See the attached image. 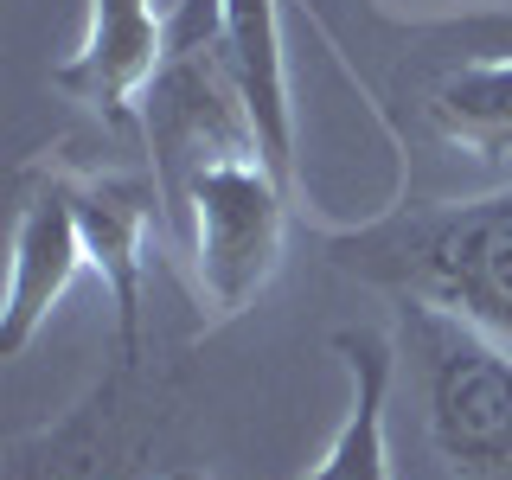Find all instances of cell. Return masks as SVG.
<instances>
[{
    "instance_id": "obj_1",
    "label": "cell",
    "mask_w": 512,
    "mask_h": 480,
    "mask_svg": "<svg viewBox=\"0 0 512 480\" xmlns=\"http://www.w3.org/2000/svg\"><path fill=\"white\" fill-rule=\"evenodd\" d=\"M333 256L397 301L448 308L512 346V192L391 218L365 237H340Z\"/></svg>"
},
{
    "instance_id": "obj_2",
    "label": "cell",
    "mask_w": 512,
    "mask_h": 480,
    "mask_svg": "<svg viewBox=\"0 0 512 480\" xmlns=\"http://www.w3.org/2000/svg\"><path fill=\"white\" fill-rule=\"evenodd\" d=\"M423 436L448 480H512V346L474 320L404 301Z\"/></svg>"
},
{
    "instance_id": "obj_3",
    "label": "cell",
    "mask_w": 512,
    "mask_h": 480,
    "mask_svg": "<svg viewBox=\"0 0 512 480\" xmlns=\"http://www.w3.org/2000/svg\"><path fill=\"white\" fill-rule=\"evenodd\" d=\"M167 231L192 256V288H199L205 314L231 320L282 269L288 180L276 173V160L263 148L224 154V160L192 173L186 192L167 205Z\"/></svg>"
},
{
    "instance_id": "obj_4",
    "label": "cell",
    "mask_w": 512,
    "mask_h": 480,
    "mask_svg": "<svg viewBox=\"0 0 512 480\" xmlns=\"http://www.w3.org/2000/svg\"><path fill=\"white\" fill-rule=\"evenodd\" d=\"M135 378L128 365H109V378L77 404L64 423L32 429L7 448V480H154L148 448H154V423L135 397Z\"/></svg>"
},
{
    "instance_id": "obj_5",
    "label": "cell",
    "mask_w": 512,
    "mask_h": 480,
    "mask_svg": "<svg viewBox=\"0 0 512 480\" xmlns=\"http://www.w3.org/2000/svg\"><path fill=\"white\" fill-rule=\"evenodd\" d=\"M180 0H90L77 52L52 71V90L96 109L109 128H141V96L173 45Z\"/></svg>"
},
{
    "instance_id": "obj_6",
    "label": "cell",
    "mask_w": 512,
    "mask_h": 480,
    "mask_svg": "<svg viewBox=\"0 0 512 480\" xmlns=\"http://www.w3.org/2000/svg\"><path fill=\"white\" fill-rule=\"evenodd\" d=\"M90 269L84 224L71 205V173L39 167L26 173L20 218H13V263H7V308H0V359H20L32 333L58 314L64 288Z\"/></svg>"
},
{
    "instance_id": "obj_7",
    "label": "cell",
    "mask_w": 512,
    "mask_h": 480,
    "mask_svg": "<svg viewBox=\"0 0 512 480\" xmlns=\"http://www.w3.org/2000/svg\"><path fill=\"white\" fill-rule=\"evenodd\" d=\"M71 205L84 224V250L90 269L109 288L116 308V365L141 372V269H148V224L167 218L160 212V186L154 173H71Z\"/></svg>"
},
{
    "instance_id": "obj_8",
    "label": "cell",
    "mask_w": 512,
    "mask_h": 480,
    "mask_svg": "<svg viewBox=\"0 0 512 480\" xmlns=\"http://www.w3.org/2000/svg\"><path fill=\"white\" fill-rule=\"evenodd\" d=\"M333 352L346 359L352 404L340 436L327 442L308 480H391V391H397V340L378 327H340Z\"/></svg>"
},
{
    "instance_id": "obj_9",
    "label": "cell",
    "mask_w": 512,
    "mask_h": 480,
    "mask_svg": "<svg viewBox=\"0 0 512 480\" xmlns=\"http://www.w3.org/2000/svg\"><path fill=\"white\" fill-rule=\"evenodd\" d=\"M224 45H231L237 84L256 116L276 173L288 180V154H295V116H288V58H282V13L276 0H224Z\"/></svg>"
},
{
    "instance_id": "obj_10",
    "label": "cell",
    "mask_w": 512,
    "mask_h": 480,
    "mask_svg": "<svg viewBox=\"0 0 512 480\" xmlns=\"http://www.w3.org/2000/svg\"><path fill=\"white\" fill-rule=\"evenodd\" d=\"M429 135L474 160H506L512 154V52L500 58H468L442 71L423 96Z\"/></svg>"
},
{
    "instance_id": "obj_11",
    "label": "cell",
    "mask_w": 512,
    "mask_h": 480,
    "mask_svg": "<svg viewBox=\"0 0 512 480\" xmlns=\"http://www.w3.org/2000/svg\"><path fill=\"white\" fill-rule=\"evenodd\" d=\"M154 480H212V474H205V468H160Z\"/></svg>"
}]
</instances>
